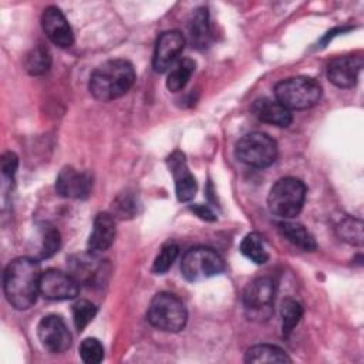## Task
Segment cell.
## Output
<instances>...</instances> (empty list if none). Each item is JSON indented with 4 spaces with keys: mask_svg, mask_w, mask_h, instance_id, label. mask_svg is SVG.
Here are the masks:
<instances>
[{
    "mask_svg": "<svg viewBox=\"0 0 364 364\" xmlns=\"http://www.w3.org/2000/svg\"><path fill=\"white\" fill-rule=\"evenodd\" d=\"M223 270L225 262L212 247H191L182 256L181 272L188 282H202L220 274Z\"/></svg>",
    "mask_w": 364,
    "mask_h": 364,
    "instance_id": "obj_7",
    "label": "cell"
},
{
    "mask_svg": "<svg viewBox=\"0 0 364 364\" xmlns=\"http://www.w3.org/2000/svg\"><path fill=\"white\" fill-rule=\"evenodd\" d=\"M115 240V220L111 213L101 212L94 218L92 230L88 237V250L94 253L105 252Z\"/></svg>",
    "mask_w": 364,
    "mask_h": 364,
    "instance_id": "obj_17",
    "label": "cell"
},
{
    "mask_svg": "<svg viewBox=\"0 0 364 364\" xmlns=\"http://www.w3.org/2000/svg\"><path fill=\"white\" fill-rule=\"evenodd\" d=\"M134 65L124 58H114L98 65L90 75L88 90L95 100L112 101L125 95L135 82Z\"/></svg>",
    "mask_w": 364,
    "mask_h": 364,
    "instance_id": "obj_2",
    "label": "cell"
},
{
    "mask_svg": "<svg viewBox=\"0 0 364 364\" xmlns=\"http://www.w3.org/2000/svg\"><path fill=\"white\" fill-rule=\"evenodd\" d=\"M17 168H18V158L14 152L9 151V152H4L3 156H1V172L6 178L11 179L14 178L16 172H17Z\"/></svg>",
    "mask_w": 364,
    "mask_h": 364,
    "instance_id": "obj_31",
    "label": "cell"
},
{
    "mask_svg": "<svg viewBox=\"0 0 364 364\" xmlns=\"http://www.w3.org/2000/svg\"><path fill=\"white\" fill-rule=\"evenodd\" d=\"M338 236L351 243V245H363V222L355 218H346L337 225Z\"/></svg>",
    "mask_w": 364,
    "mask_h": 364,
    "instance_id": "obj_27",
    "label": "cell"
},
{
    "mask_svg": "<svg viewBox=\"0 0 364 364\" xmlns=\"http://www.w3.org/2000/svg\"><path fill=\"white\" fill-rule=\"evenodd\" d=\"M97 306L88 300H78L73 304V320L78 331H82L95 317Z\"/></svg>",
    "mask_w": 364,
    "mask_h": 364,
    "instance_id": "obj_28",
    "label": "cell"
},
{
    "mask_svg": "<svg viewBox=\"0 0 364 364\" xmlns=\"http://www.w3.org/2000/svg\"><path fill=\"white\" fill-rule=\"evenodd\" d=\"M51 67V54L43 44L31 48L26 57V70L31 75H43Z\"/></svg>",
    "mask_w": 364,
    "mask_h": 364,
    "instance_id": "obj_25",
    "label": "cell"
},
{
    "mask_svg": "<svg viewBox=\"0 0 364 364\" xmlns=\"http://www.w3.org/2000/svg\"><path fill=\"white\" fill-rule=\"evenodd\" d=\"M38 237L40 240L36 250L37 259H48L58 252L61 239H60L58 230L54 226H51L50 223H43L40 226Z\"/></svg>",
    "mask_w": 364,
    "mask_h": 364,
    "instance_id": "obj_23",
    "label": "cell"
},
{
    "mask_svg": "<svg viewBox=\"0 0 364 364\" xmlns=\"http://www.w3.org/2000/svg\"><path fill=\"white\" fill-rule=\"evenodd\" d=\"M274 293V282L270 277H257L252 280L242 296L246 311L252 317L267 318L273 310Z\"/></svg>",
    "mask_w": 364,
    "mask_h": 364,
    "instance_id": "obj_8",
    "label": "cell"
},
{
    "mask_svg": "<svg viewBox=\"0 0 364 364\" xmlns=\"http://www.w3.org/2000/svg\"><path fill=\"white\" fill-rule=\"evenodd\" d=\"M306 200V185L293 176H284L274 182L267 195L269 210L284 220L297 216Z\"/></svg>",
    "mask_w": 364,
    "mask_h": 364,
    "instance_id": "obj_3",
    "label": "cell"
},
{
    "mask_svg": "<svg viewBox=\"0 0 364 364\" xmlns=\"http://www.w3.org/2000/svg\"><path fill=\"white\" fill-rule=\"evenodd\" d=\"M41 26L46 33V36L58 47L68 48L74 43V34L73 30L63 14V11L55 7L50 6L44 9L41 16Z\"/></svg>",
    "mask_w": 364,
    "mask_h": 364,
    "instance_id": "obj_14",
    "label": "cell"
},
{
    "mask_svg": "<svg viewBox=\"0 0 364 364\" xmlns=\"http://www.w3.org/2000/svg\"><path fill=\"white\" fill-rule=\"evenodd\" d=\"M37 336L41 346L53 354H61L71 346V334L64 320L57 314H48L40 320Z\"/></svg>",
    "mask_w": 364,
    "mask_h": 364,
    "instance_id": "obj_9",
    "label": "cell"
},
{
    "mask_svg": "<svg viewBox=\"0 0 364 364\" xmlns=\"http://www.w3.org/2000/svg\"><path fill=\"white\" fill-rule=\"evenodd\" d=\"M280 313H282L283 336H289L293 331V328L299 324V321L303 316V307L294 299H286L282 303Z\"/></svg>",
    "mask_w": 364,
    "mask_h": 364,
    "instance_id": "obj_26",
    "label": "cell"
},
{
    "mask_svg": "<svg viewBox=\"0 0 364 364\" xmlns=\"http://www.w3.org/2000/svg\"><path fill=\"white\" fill-rule=\"evenodd\" d=\"M321 85L310 77H290L276 84L274 97L287 109H309L321 100Z\"/></svg>",
    "mask_w": 364,
    "mask_h": 364,
    "instance_id": "obj_4",
    "label": "cell"
},
{
    "mask_svg": "<svg viewBox=\"0 0 364 364\" xmlns=\"http://www.w3.org/2000/svg\"><path fill=\"white\" fill-rule=\"evenodd\" d=\"M148 321L158 330L166 333H178L183 330L188 321V311L183 301L168 291L154 296L149 303Z\"/></svg>",
    "mask_w": 364,
    "mask_h": 364,
    "instance_id": "obj_5",
    "label": "cell"
},
{
    "mask_svg": "<svg viewBox=\"0 0 364 364\" xmlns=\"http://www.w3.org/2000/svg\"><path fill=\"white\" fill-rule=\"evenodd\" d=\"M40 262L36 257L13 259L3 273V291L7 301L17 310L30 309L40 293Z\"/></svg>",
    "mask_w": 364,
    "mask_h": 364,
    "instance_id": "obj_1",
    "label": "cell"
},
{
    "mask_svg": "<svg viewBox=\"0 0 364 364\" xmlns=\"http://www.w3.org/2000/svg\"><path fill=\"white\" fill-rule=\"evenodd\" d=\"M178 253H179L178 245H175V243H172V242L164 245L162 249H161V252H159L158 256L155 257L152 270H154L156 274H164L165 272L169 270V267L172 266V263H173L175 259L178 257Z\"/></svg>",
    "mask_w": 364,
    "mask_h": 364,
    "instance_id": "obj_29",
    "label": "cell"
},
{
    "mask_svg": "<svg viewBox=\"0 0 364 364\" xmlns=\"http://www.w3.org/2000/svg\"><path fill=\"white\" fill-rule=\"evenodd\" d=\"M279 232L294 246H297L306 252H313L317 247L313 235L301 223L284 220V222L279 223Z\"/></svg>",
    "mask_w": 364,
    "mask_h": 364,
    "instance_id": "obj_20",
    "label": "cell"
},
{
    "mask_svg": "<svg viewBox=\"0 0 364 364\" xmlns=\"http://www.w3.org/2000/svg\"><path fill=\"white\" fill-rule=\"evenodd\" d=\"M80 357L87 364H97L104 358V347L94 337L84 338L80 344Z\"/></svg>",
    "mask_w": 364,
    "mask_h": 364,
    "instance_id": "obj_30",
    "label": "cell"
},
{
    "mask_svg": "<svg viewBox=\"0 0 364 364\" xmlns=\"http://www.w3.org/2000/svg\"><path fill=\"white\" fill-rule=\"evenodd\" d=\"M97 255L98 253L88 250L87 253H78L70 257V274L80 284H100L104 280V276L108 273L107 263Z\"/></svg>",
    "mask_w": 364,
    "mask_h": 364,
    "instance_id": "obj_11",
    "label": "cell"
},
{
    "mask_svg": "<svg viewBox=\"0 0 364 364\" xmlns=\"http://www.w3.org/2000/svg\"><path fill=\"white\" fill-rule=\"evenodd\" d=\"M188 33L192 47L205 48L210 41V24H209V14L206 9H198L193 11L189 23H188Z\"/></svg>",
    "mask_w": 364,
    "mask_h": 364,
    "instance_id": "obj_19",
    "label": "cell"
},
{
    "mask_svg": "<svg viewBox=\"0 0 364 364\" xmlns=\"http://www.w3.org/2000/svg\"><path fill=\"white\" fill-rule=\"evenodd\" d=\"M80 283L70 274L57 269L43 272L40 279V294L48 300H71L77 297Z\"/></svg>",
    "mask_w": 364,
    "mask_h": 364,
    "instance_id": "obj_10",
    "label": "cell"
},
{
    "mask_svg": "<svg viewBox=\"0 0 364 364\" xmlns=\"http://www.w3.org/2000/svg\"><path fill=\"white\" fill-rule=\"evenodd\" d=\"M166 162L175 181V191H176L178 200L179 202L192 200L196 193L198 183L186 165L185 155L181 151H175L169 155Z\"/></svg>",
    "mask_w": 364,
    "mask_h": 364,
    "instance_id": "obj_15",
    "label": "cell"
},
{
    "mask_svg": "<svg viewBox=\"0 0 364 364\" xmlns=\"http://www.w3.org/2000/svg\"><path fill=\"white\" fill-rule=\"evenodd\" d=\"M200 219H205V220H215L216 219V216H215V213L208 208V206H205V205H196V206H192L191 208Z\"/></svg>",
    "mask_w": 364,
    "mask_h": 364,
    "instance_id": "obj_32",
    "label": "cell"
},
{
    "mask_svg": "<svg viewBox=\"0 0 364 364\" xmlns=\"http://www.w3.org/2000/svg\"><path fill=\"white\" fill-rule=\"evenodd\" d=\"M253 115L266 124L286 128L291 124L293 115L291 111L282 105L277 100L272 98H259L252 105Z\"/></svg>",
    "mask_w": 364,
    "mask_h": 364,
    "instance_id": "obj_18",
    "label": "cell"
},
{
    "mask_svg": "<svg viewBox=\"0 0 364 364\" xmlns=\"http://www.w3.org/2000/svg\"><path fill=\"white\" fill-rule=\"evenodd\" d=\"M195 61L191 58L179 60L175 67L169 71L166 78V88L172 92L181 91L189 81L191 75L195 71Z\"/></svg>",
    "mask_w": 364,
    "mask_h": 364,
    "instance_id": "obj_24",
    "label": "cell"
},
{
    "mask_svg": "<svg viewBox=\"0 0 364 364\" xmlns=\"http://www.w3.org/2000/svg\"><path fill=\"white\" fill-rule=\"evenodd\" d=\"M185 43V36L178 30L161 33L156 40L152 58L154 70L156 73H165L168 68H171L178 55L182 53Z\"/></svg>",
    "mask_w": 364,
    "mask_h": 364,
    "instance_id": "obj_12",
    "label": "cell"
},
{
    "mask_svg": "<svg viewBox=\"0 0 364 364\" xmlns=\"http://www.w3.org/2000/svg\"><path fill=\"white\" fill-rule=\"evenodd\" d=\"M91 178L74 169L73 166H65L60 171L55 179V191L63 198L70 199H85L91 192Z\"/></svg>",
    "mask_w": 364,
    "mask_h": 364,
    "instance_id": "obj_16",
    "label": "cell"
},
{
    "mask_svg": "<svg viewBox=\"0 0 364 364\" xmlns=\"http://www.w3.org/2000/svg\"><path fill=\"white\" fill-rule=\"evenodd\" d=\"M246 363H290L291 358L277 346L272 344H256L246 351Z\"/></svg>",
    "mask_w": 364,
    "mask_h": 364,
    "instance_id": "obj_21",
    "label": "cell"
},
{
    "mask_svg": "<svg viewBox=\"0 0 364 364\" xmlns=\"http://www.w3.org/2000/svg\"><path fill=\"white\" fill-rule=\"evenodd\" d=\"M240 252L243 256H246L249 260H252L256 264H264L269 260V252L266 249V243L257 232L247 233L242 243H240Z\"/></svg>",
    "mask_w": 364,
    "mask_h": 364,
    "instance_id": "obj_22",
    "label": "cell"
},
{
    "mask_svg": "<svg viewBox=\"0 0 364 364\" xmlns=\"http://www.w3.org/2000/svg\"><path fill=\"white\" fill-rule=\"evenodd\" d=\"M235 155L249 166L267 168L277 158V144L264 132H249L236 142Z\"/></svg>",
    "mask_w": 364,
    "mask_h": 364,
    "instance_id": "obj_6",
    "label": "cell"
},
{
    "mask_svg": "<svg viewBox=\"0 0 364 364\" xmlns=\"http://www.w3.org/2000/svg\"><path fill=\"white\" fill-rule=\"evenodd\" d=\"M363 68V57L358 54L340 55L327 65V78L338 88H353Z\"/></svg>",
    "mask_w": 364,
    "mask_h": 364,
    "instance_id": "obj_13",
    "label": "cell"
}]
</instances>
